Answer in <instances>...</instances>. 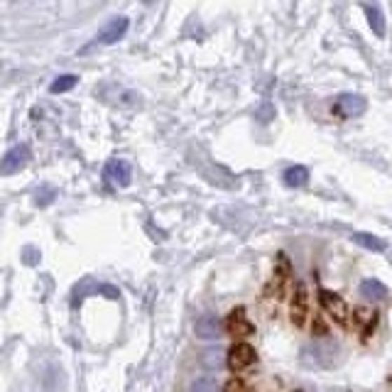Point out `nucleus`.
<instances>
[{
	"label": "nucleus",
	"instance_id": "7",
	"mask_svg": "<svg viewBox=\"0 0 392 392\" xmlns=\"http://www.w3.org/2000/svg\"><path fill=\"white\" fill-rule=\"evenodd\" d=\"M365 108H368V103H365L363 96H358V93H344V96H339V101H336L334 111L339 113L341 118H358L365 113Z\"/></svg>",
	"mask_w": 392,
	"mask_h": 392
},
{
	"label": "nucleus",
	"instance_id": "1",
	"mask_svg": "<svg viewBox=\"0 0 392 392\" xmlns=\"http://www.w3.org/2000/svg\"><path fill=\"white\" fill-rule=\"evenodd\" d=\"M339 344L334 341H316L314 346L304 349V360L314 368H331L339 363Z\"/></svg>",
	"mask_w": 392,
	"mask_h": 392
},
{
	"label": "nucleus",
	"instance_id": "19",
	"mask_svg": "<svg viewBox=\"0 0 392 392\" xmlns=\"http://www.w3.org/2000/svg\"><path fill=\"white\" fill-rule=\"evenodd\" d=\"M314 329H316V336H324V334H326V326H324V324H321V319H316Z\"/></svg>",
	"mask_w": 392,
	"mask_h": 392
},
{
	"label": "nucleus",
	"instance_id": "16",
	"mask_svg": "<svg viewBox=\"0 0 392 392\" xmlns=\"http://www.w3.org/2000/svg\"><path fill=\"white\" fill-rule=\"evenodd\" d=\"M201 363L206 365V368H211V370L223 368V365H226V351H221V349L206 351V353L201 356Z\"/></svg>",
	"mask_w": 392,
	"mask_h": 392
},
{
	"label": "nucleus",
	"instance_id": "13",
	"mask_svg": "<svg viewBox=\"0 0 392 392\" xmlns=\"http://www.w3.org/2000/svg\"><path fill=\"white\" fill-rule=\"evenodd\" d=\"M363 10H365V18H368V25L373 27V32L378 34V37H385V18L378 5H365Z\"/></svg>",
	"mask_w": 392,
	"mask_h": 392
},
{
	"label": "nucleus",
	"instance_id": "3",
	"mask_svg": "<svg viewBox=\"0 0 392 392\" xmlns=\"http://www.w3.org/2000/svg\"><path fill=\"white\" fill-rule=\"evenodd\" d=\"M128 27H130V20L126 18V15H118V18H111L106 25L101 27V32H98L96 42L98 44H116L118 39L126 37Z\"/></svg>",
	"mask_w": 392,
	"mask_h": 392
},
{
	"label": "nucleus",
	"instance_id": "12",
	"mask_svg": "<svg viewBox=\"0 0 392 392\" xmlns=\"http://www.w3.org/2000/svg\"><path fill=\"white\" fill-rule=\"evenodd\" d=\"M360 295L370 302H380V299H385L388 290H385V285L383 282H378V280H363L360 282Z\"/></svg>",
	"mask_w": 392,
	"mask_h": 392
},
{
	"label": "nucleus",
	"instance_id": "4",
	"mask_svg": "<svg viewBox=\"0 0 392 392\" xmlns=\"http://www.w3.org/2000/svg\"><path fill=\"white\" fill-rule=\"evenodd\" d=\"M27 162H29V147L27 145H15L13 150L5 152L3 162H0V175L3 177L18 175Z\"/></svg>",
	"mask_w": 392,
	"mask_h": 392
},
{
	"label": "nucleus",
	"instance_id": "11",
	"mask_svg": "<svg viewBox=\"0 0 392 392\" xmlns=\"http://www.w3.org/2000/svg\"><path fill=\"white\" fill-rule=\"evenodd\" d=\"M282 180H285V184L292 187V189H299V187H304L306 182H309V170H306V167H302V165L290 167V170H285Z\"/></svg>",
	"mask_w": 392,
	"mask_h": 392
},
{
	"label": "nucleus",
	"instance_id": "2",
	"mask_svg": "<svg viewBox=\"0 0 392 392\" xmlns=\"http://www.w3.org/2000/svg\"><path fill=\"white\" fill-rule=\"evenodd\" d=\"M103 180H106V184L118 187V189L128 187L130 184V180H133L130 162L123 160V157H113V160L106 162V167H103Z\"/></svg>",
	"mask_w": 392,
	"mask_h": 392
},
{
	"label": "nucleus",
	"instance_id": "6",
	"mask_svg": "<svg viewBox=\"0 0 392 392\" xmlns=\"http://www.w3.org/2000/svg\"><path fill=\"white\" fill-rule=\"evenodd\" d=\"M319 299H321V306L326 309V314H329L331 319L336 321V324H346V321H349V314H351V311H349L346 302L341 299L339 295L321 290V292H319Z\"/></svg>",
	"mask_w": 392,
	"mask_h": 392
},
{
	"label": "nucleus",
	"instance_id": "17",
	"mask_svg": "<svg viewBox=\"0 0 392 392\" xmlns=\"http://www.w3.org/2000/svg\"><path fill=\"white\" fill-rule=\"evenodd\" d=\"M189 392H218V385L213 378H198L191 383V390Z\"/></svg>",
	"mask_w": 392,
	"mask_h": 392
},
{
	"label": "nucleus",
	"instance_id": "9",
	"mask_svg": "<svg viewBox=\"0 0 392 392\" xmlns=\"http://www.w3.org/2000/svg\"><path fill=\"white\" fill-rule=\"evenodd\" d=\"M194 334L198 336V339L203 341H216L223 336V321L218 319L216 314H203L196 319L194 324Z\"/></svg>",
	"mask_w": 392,
	"mask_h": 392
},
{
	"label": "nucleus",
	"instance_id": "14",
	"mask_svg": "<svg viewBox=\"0 0 392 392\" xmlns=\"http://www.w3.org/2000/svg\"><path fill=\"white\" fill-rule=\"evenodd\" d=\"M353 238L356 243H358L360 248H365V250H373V252H383L385 248V241H380L378 236H370V233H353Z\"/></svg>",
	"mask_w": 392,
	"mask_h": 392
},
{
	"label": "nucleus",
	"instance_id": "8",
	"mask_svg": "<svg viewBox=\"0 0 392 392\" xmlns=\"http://www.w3.org/2000/svg\"><path fill=\"white\" fill-rule=\"evenodd\" d=\"M290 316L295 326H304L306 316H309V297H306V287L297 285L295 287V297H292V306H290Z\"/></svg>",
	"mask_w": 392,
	"mask_h": 392
},
{
	"label": "nucleus",
	"instance_id": "5",
	"mask_svg": "<svg viewBox=\"0 0 392 392\" xmlns=\"http://www.w3.org/2000/svg\"><path fill=\"white\" fill-rule=\"evenodd\" d=\"M252 363H255V349H252V346H248V344H236L226 353V365L231 370H236V373L250 368Z\"/></svg>",
	"mask_w": 392,
	"mask_h": 392
},
{
	"label": "nucleus",
	"instance_id": "18",
	"mask_svg": "<svg viewBox=\"0 0 392 392\" xmlns=\"http://www.w3.org/2000/svg\"><path fill=\"white\" fill-rule=\"evenodd\" d=\"M223 392H243V383L241 380H231V383L223 388Z\"/></svg>",
	"mask_w": 392,
	"mask_h": 392
},
{
	"label": "nucleus",
	"instance_id": "10",
	"mask_svg": "<svg viewBox=\"0 0 392 392\" xmlns=\"http://www.w3.org/2000/svg\"><path fill=\"white\" fill-rule=\"evenodd\" d=\"M226 331L231 336H238V339H243V336H250L252 331H255V326L248 321V314L243 306H238V309H233L231 314H228L226 319Z\"/></svg>",
	"mask_w": 392,
	"mask_h": 392
},
{
	"label": "nucleus",
	"instance_id": "15",
	"mask_svg": "<svg viewBox=\"0 0 392 392\" xmlns=\"http://www.w3.org/2000/svg\"><path fill=\"white\" fill-rule=\"evenodd\" d=\"M79 83V76L76 74H62V76H57L52 81V86H49V91L52 93H67L72 91L74 86Z\"/></svg>",
	"mask_w": 392,
	"mask_h": 392
}]
</instances>
